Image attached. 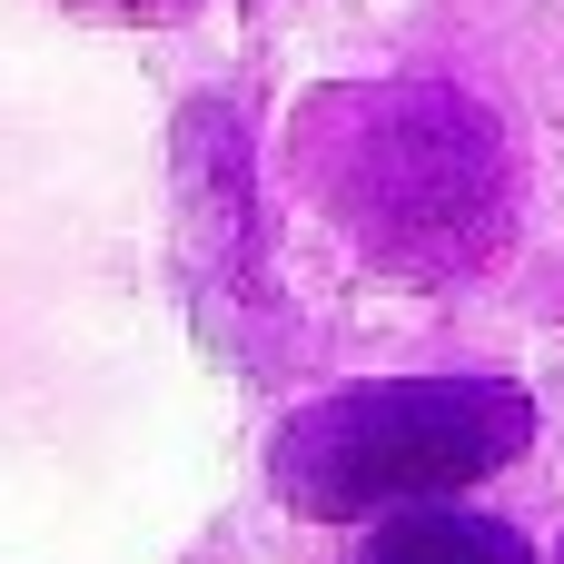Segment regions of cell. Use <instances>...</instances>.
<instances>
[{
	"instance_id": "obj_1",
	"label": "cell",
	"mask_w": 564,
	"mask_h": 564,
	"mask_svg": "<svg viewBox=\"0 0 564 564\" xmlns=\"http://www.w3.org/2000/svg\"><path fill=\"white\" fill-rule=\"evenodd\" d=\"M525 446L516 387H357L288 436V496L317 516H367L397 496L466 486Z\"/></svg>"
},
{
	"instance_id": "obj_2",
	"label": "cell",
	"mask_w": 564,
	"mask_h": 564,
	"mask_svg": "<svg viewBox=\"0 0 564 564\" xmlns=\"http://www.w3.org/2000/svg\"><path fill=\"white\" fill-rule=\"evenodd\" d=\"M367 564H535V555H525V535H506V525H486V516H456V506H416V516L377 525Z\"/></svg>"
}]
</instances>
